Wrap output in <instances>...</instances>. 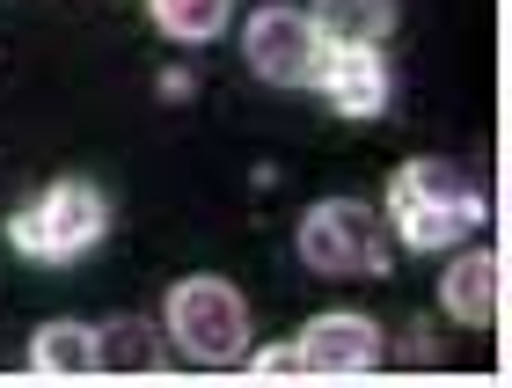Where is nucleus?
Returning <instances> with one entry per match:
<instances>
[{"mask_svg":"<svg viewBox=\"0 0 512 388\" xmlns=\"http://www.w3.org/2000/svg\"><path fill=\"white\" fill-rule=\"evenodd\" d=\"M293 352H300V374L352 381V374H374L381 367V330L366 323V315H315V323L293 337Z\"/></svg>","mask_w":512,"mask_h":388,"instance_id":"423d86ee","label":"nucleus"},{"mask_svg":"<svg viewBox=\"0 0 512 388\" xmlns=\"http://www.w3.org/2000/svg\"><path fill=\"white\" fill-rule=\"evenodd\" d=\"M242 52H249V66L264 81H278V88H308L315 81V66H322V37H315V22H308V8H256L249 15V30H242Z\"/></svg>","mask_w":512,"mask_h":388,"instance_id":"39448f33","label":"nucleus"},{"mask_svg":"<svg viewBox=\"0 0 512 388\" xmlns=\"http://www.w3.org/2000/svg\"><path fill=\"white\" fill-rule=\"evenodd\" d=\"M161 367V330L139 323V315H118V323L96 330V374H154Z\"/></svg>","mask_w":512,"mask_h":388,"instance_id":"9d476101","label":"nucleus"},{"mask_svg":"<svg viewBox=\"0 0 512 388\" xmlns=\"http://www.w3.org/2000/svg\"><path fill=\"white\" fill-rule=\"evenodd\" d=\"M30 367L37 374H96V330L88 323H44L30 337Z\"/></svg>","mask_w":512,"mask_h":388,"instance_id":"9b49d317","label":"nucleus"},{"mask_svg":"<svg viewBox=\"0 0 512 388\" xmlns=\"http://www.w3.org/2000/svg\"><path fill=\"white\" fill-rule=\"evenodd\" d=\"M154 8V30L176 37V44H213L235 15V0H147Z\"/></svg>","mask_w":512,"mask_h":388,"instance_id":"f8f14e48","label":"nucleus"},{"mask_svg":"<svg viewBox=\"0 0 512 388\" xmlns=\"http://www.w3.org/2000/svg\"><path fill=\"white\" fill-rule=\"evenodd\" d=\"M315 88L337 103V118H381L388 96H395V74L374 44H322Z\"/></svg>","mask_w":512,"mask_h":388,"instance_id":"0eeeda50","label":"nucleus"},{"mask_svg":"<svg viewBox=\"0 0 512 388\" xmlns=\"http://www.w3.org/2000/svg\"><path fill=\"white\" fill-rule=\"evenodd\" d=\"M300 264L322 279H381L388 271V235L359 198H322L300 220Z\"/></svg>","mask_w":512,"mask_h":388,"instance_id":"7ed1b4c3","label":"nucleus"},{"mask_svg":"<svg viewBox=\"0 0 512 388\" xmlns=\"http://www.w3.org/2000/svg\"><path fill=\"white\" fill-rule=\"evenodd\" d=\"M498 301H505V257L498 249H469V257L447 264V279H439V308L454 315V323H498Z\"/></svg>","mask_w":512,"mask_h":388,"instance_id":"6e6552de","label":"nucleus"},{"mask_svg":"<svg viewBox=\"0 0 512 388\" xmlns=\"http://www.w3.org/2000/svg\"><path fill=\"white\" fill-rule=\"evenodd\" d=\"M37 220V264H74L88 257L103 235H110V198L103 184H88V176H59V184H44V198L30 205Z\"/></svg>","mask_w":512,"mask_h":388,"instance_id":"20e7f679","label":"nucleus"},{"mask_svg":"<svg viewBox=\"0 0 512 388\" xmlns=\"http://www.w3.org/2000/svg\"><path fill=\"white\" fill-rule=\"evenodd\" d=\"M388 220L410 249H454L469 227H483V191L454 162H403L388 184Z\"/></svg>","mask_w":512,"mask_h":388,"instance_id":"f257e3e1","label":"nucleus"},{"mask_svg":"<svg viewBox=\"0 0 512 388\" xmlns=\"http://www.w3.org/2000/svg\"><path fill=\"white\" fill-rule=\"evenodd\" d=\"M249 374H256V381H293V374H300V352H293V345H271V352L249 359Z\"/></svg>","mask_w":512,"mask_h":388,"instance_id":"ddd939ff","label":"nucleus"},{"mask_svg":"<svg viewBox=\"0 0 512 388\" xmlns=\"http://www.w3.org/2000/svg\"><path fill=\"white\" fill-rule=\"evenodd\" d=\"M308 22L322 44H374L381 52V37L395 30V0H315Z\"/></svg>","mask_w":512,"mask_h":388,"instance_id":"1a4fd4ad","label":"nucleus"},{"mask_svg":"<svg viewBox=\"0 0 512 388\" xmlns=\"http://www.w3.org/2000/svg\"><path fill=\"white\" fill-rule=\"evenodd\" d=\"M161 323H169L176 352H191L198 367H235L249 352V301L227 279H183L161 308Z\"/></svg>","mask_w":512,"mask_h":388,"instance_id":"f03ea898","label":"nucleus"}]
</instances>
